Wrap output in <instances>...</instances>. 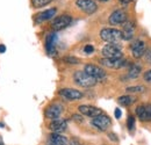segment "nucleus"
<instances>
[{
	"instance_id": "1",
	"label": "nucleus",
	"mask_w": 151,
	"mask_h": 145,
	"mask_svg": "<svg viewBox=\"0 0 151 145\" xmlns=\"http://www.w3.org/2000/svg\"><path fill=\"white\" fill-rule=\"evenodd\" d=\"M100 37L105 42L109 44H115V45H119V43H121V41L123 39L122 32H120L119 29H114V28H104L100 32Z\"/></svg>"
},
{
	"instance_id": "2",
	"label": "nucleus",
	"mask_w": 151,
	"mask_h": 145,
	"mask_svg": "<svg viewBox=\"0 0 151 145\" xmlns=\"http://www.w3.org/2000/svg\"><path fill=\"white\" fill-rule=\"evenodd\" d=\"M73 79H75L76 84H78L81 87H92L98 83L94 78H92L85 71H76L73 74Z\"/></svg>"
},
{
	"instance_id": "3",
	"label": "nucleus",
	"mask_w": 151,
	"mask_h": 145,
	"mask_svg": "<svg viewBox=\"0 0 151 145\" xmlns=\"http://www.w3.org/2000/svg\"><path fill=\"white\" fill-rule=\"evenodd\" d=\"M102 56L104 58H111V59H119V58H122V52H121V49L119 45H115V44H106L104 48H102Z\"/></svg>"
},
{
	"instance_id": "4",
	"label": "nucleus",
	"mask_w": 151,
	"mask_h": 145,
	"mask_svg": "<svg viewBox=\"0 0 151 145\" xmlns=\"http://www.w3.org/2000/svg\"><path fill=\"white\" fill-rule=\"evenodd\" d=\"M84 71L87 73V74H90L92 78H94L96 81H102V80L106 79V72L101 67H99L96 65H93V64L85 65Z\"/></svg>"
},
{
	"instance_id": "5",
	"label": "nucleus",
	"mask_w": 151,
	"mask_h": 145,
	"mask_svg": "<svg viewBox=\"0 0 151 145\" xmlns=\"http://www.w3.org/2000/svg\"><path fill=\"white\" fill-rule=\"evenodd\" d=\"M111 124H112L111 118L107 115H104V114L96 116L92 120V126L96 128L98 130H100V131H106L108 128L111 127Z\"/></svg>"
},
{
	"instance_id": "6",
	"label": "nucleus",
	"mask_w": 151,
	"mask_h": 145,
	"mask_svg": "<svg viewBox=\"0 0 151 145\" xmlns=\"http://www.w3.org/2000/svg\"><path fill=\"white\" fill-rule=\"evenodd\" d=\"M76 5L79 9H81L84 13L91 15L98 9V6L95 4L94 0H77Z\"/></svg>"
},
{
	"instance_id": "7",
	"label": "nucleus",
	"mask_w": 151,
	"mask_h": 145,
	"mask_svg": "<svg viewBox=\"0 0 151 145\" xmlns=\"http://www.w3.org/2000/svg\"><path fill=\"white\" fill-rule=\"evenodd\" d=\"M72 22V18L68 14H64V15H60V17H57L52 23H51V27L54 30H62L64 28H66L70 23Z\"/></svg>"
},
{
	"instance_id": "8",
	"label": "nucleus",
	"mask_w": 151,
	"mask_h": 145,
	"mask_svg": "<svg viewBox=\"0 0 151 145\" xmlns=\"http://www.w3.org/2000/svg\"><path fill=\"white\" fill-rule=\"evenodd\" d=\"M59 95L69 101L80 100L83 98V93L78 90H73V88H63L59 91Z\"/></svg>"
},
{
	"instance_id": "9",
	"label": "nucleus",
	"mask_w": 151,
	"mask_h": 145,
	"mask_svg": "<svg viewBox=\"0 0 151 145\" xmlns=\"http://www.w3.org/2000/svg\"><path fill=\"white\" fill-rule=\"evenodd\" d=\"M100 64L106 67H109V69H120V67L127 65V62L123 58H119V59L102 58V59H100Z\"/></svg>"
},
{
	"instance_id": "10",
	"label": "nucleus",
	"mask_w": 151,
	"mask_h": 145,
	"mask_svg": "<svg viewBox=\"0 0 151 145\" xmlns=\"http://www.w3.org/2000/svg\"><path fill=\"white\" fill-rule=\"evenodd\" d=\"M127 20V13L122 9H116L114 11L113 13L111 14V17L108 19L109 23L113 24V26H116V24H122L124 23Z\"/></svg>"
},
{
	"instance_id": "11",
	"label": "nucleus",
	"mask_w": 151,
	"mask_h": 145,
	"mask_svg": "<svg viewBox=\"0 0 151 145\" xmlns=\"http://www.w3.org/2000/svg\"><path fill=\"white\" fill-rule=\"evenodd\" d=\"M62 113H63V107L60 105H51L45 109L44 115L49 120H57V118H59Z\"/></svg>"
},
{
	"instance_id": "12",
	"label": "nucleus",
	"mask_w": 151,
	"mask_h": 145,
	"mask_svg": "<svg viewBox=\"0 0 151 145\" xmlns=\"http://www.w3.org/2000/svg\"><path fill=\"white\" fill-rule=\"evenodd\" d=\"M56 42L57 36L56 34H54V33L49 34L45 38V49H47V52H48L49 56H56Z\"/></svg>"
},
{
	"instance_id": "13",
	"label": "nucleus",
	"mask_w": 151,
	"mask_h": 145,
	"mask_svg": "<svg viewBox=\"0 0 151 145\" xmlns=\"http://www.w3.org/2000/svg\"><path fill=\"white\" fill-rule=\"evenodd\" d=\"M80 114L85 115V116H88V117H96L99 115L102 114V110L100 108H96V107H93V106H87V105H81L78 107Z\"/></svg>"
},
{
	"instance_id": "14",
	"label": "nucleus",
	"mask_w": 151,
	"mask_h": 145,
	"mask_svg": "<svg viewBox=\"0 0 151 145\" xmlns=\"http://www.w3.org/2000/svg\"><path fill=\"white\" fill-rule=\"evenodd\" d=\"M136 114L139 121L147 122L151 121V105L150 106H139L136 109Z\"/></svg>"
},
{
	"instance_id": "15",
	"label": "nucleus",
	"mask_w": 151,
	"mask_h": 145,
	"mask_svg": "<svg viewBox=\"0 0 151 145\" xmlns=\"http://www.w3.org/2000/svg\"><path fill=\"white\" fill-rule=\"evenodd\" d=\"M145 50V43L143 41H136L132 44V55L134 58H141Z\"/></svg>"
},
{
	"instance_id": "16",
	"label": "nucleus",
	"mask_w": 151,
	"mask_h": 145,
	"mask_svg": "<svg viewBox=\"0 0 151 145\" xmlns=\"http://www.w3.org/2000/svg\"><path fill=\"white\" fill-rule=\"evenodd\" d=\"M66 128H68V122L65 120H62V118L52 120V122L49 124V129L54 132H57V134H60V132L65 131Z\"/></svg>"
},
{
	"instance_id": "17",
	"label": "nucleus",
	"mask_w": 151,
	"mask_h": 145,
	"mask_svg": "<svg viewBox=\"0 0 151 145\" xmlns=\"http://www.w3.org/2000/svg\"><path fill=\"white\" fill-rule=\"evenodd\" d=\"M57 9L56 8H50V9H47L44 12H41L38 13L35 18V22L36 23H41V22H44V21H48L51 18H54V15L56 14Z\"/></svg>"
},
{
	"instance_id": "18",
	"label": "nucleus",
	"mask_w": 151,
	"mask_h": 145,
	"mask_svg": "<svg viewBox=\"0 0 151 145\" xmlns=\"http://www.w3.org/2000/svg\"><path fill=\"white\" fill-rule=\"evenodd\" d=\"M49 142H50V145H68L69 144V141L65 136L60 135V134H57V132H54L50 135L49 137Z\"/></svg>"
},
{
	"instance_id": "19",
	"label": "nucleus",
	"mask_w": 151,
	"mask_h": 145,
	"mask_svg": "<svg viewBox=\"0 0 151 145\" xmlns=\"http://www.w3.org/2000/svg\"><path fill=\"white\" fill-rule=\"evenodd\" d=\"M134 29L135 26L132 22H124L123 24V32H122V37L123 39H132L134 37Z\"/></svg>"
},
{
	"instance_id": "20",
	"label": "nucleus",
	"mask_w": 151,
	"mask_h": 145,
	"mask_svg": "<svg viewBox=\"0 0 151 145\" xmlns=\"http://www.w3.org/2000/svg\"><path fill=\"white\" fill-rule=\"evenodd\" d=\"M141 71H142V69H141V66H139V65H137V64H132V65L129 66L128 77H129L130 79H136V78L139 75Z\"/></svg>"
},
{
	"instance_id": "21",
	"label": "nucleus",
	"mask_w": 151,
	"mask_h": 145,
	"mask_svg": "<svg viewBox=\"0 0 151 145\" xmlns=\"http://www.w3.org/2000/svg\"><path fill=\"white\" fill-rule=\"evenodd\" d=\"M134 101H135V98H132L130 95H122V96H120L119 99H117V102L121 105V106H130L134 103Z\"/></svg>"
},
{
	"instance_id": "22",
	"label": "nucleus",
	"mask_w": 151,
	"mask_h": 145,
	"mask_svg": "<svg viewBox=\"0 0 151 145\" xmlns=\"http://www.w3.org/2000/svg\"><path fill=\"white\" fill-rule=\"evenodd\" d=\"M51 1H54V0H32V5L35 8H40V7H43L48 4H50Z\"/></svg>"
},
{
	"instance_id": "23",
	"label": "nucleus",
	"mask_w": 151,
	"mask_h": 145,
	"mask_svg": "<svg viewBox=\"0 0 151 145\" xmlns=\"http://www.w3.org/2000/svg\"><path fill=\"white\" fill-rule=\"evenodd\" d=\"M145 87L144 86H132V87H127L126 91L128 93H142L144 92Z\"/></svg>"
},
{
	"instance_id": "24",
	"label": "nucleus",
	"mask_w": 151,
	"mask_h": 145,
	"mask_svg": "<svg viewBox=\"0 0 151 145\" xmlns=\"http://www.w3.org/2000/svg\"><path fill=\"white\" fill-rule=\"evenodd\" d=\"M127 127H128V129H129L130 131L134 130V127H135V117L132 116V115L128 116V120H127Z\"/></svg>"
},
{
	"instance_id": "25",
	"label": "nucleus",
	"mask_w": 151,
	"mask_h": 145,
	"mask_svg": "<svg viewBox=\"0 0 151 145\" xmlns=\"http://www.w3.org/2000/svg\"><path fill=\"white\" fill-rule=\"evenodd\" d=\"M64 62H66V63H69V64H78V63H79V59L76 58V57L66 56V57H64Z\"/></svg>"
},
{
	"instance_id": "26",
	"label": "nucleus",
	"mask_w": 151,
	"mask_h": 145,
	"mask_svg": "<svg viewBox=\"0 0 151 145\" xmlns=\"http://www.w3.org/2000/svg\"><path fill=\"white\" fill-rule=\"evenodd\" d=\"M143 56H144V58H145V62H147L148 64H151V49H147Z\"/></svg>"
},
{
	"instance_id": "27",
	"label": "nucleus",
	"mask_w": 151,
	"mask_h": 145,
	"mask_svg": "<svg viewBox=\"0 0 151 145\" xmlns=\"http://www.w3.org/2000/svg\"><path fill=\"white\" fill-rule=\"evenodd\" d=\"M84 51H85V52H86L87 55L93 54V52H94V48H93V45H91V44H87V45H85V48H84Z\"/></svg>"
},
{
	"instance_id": "28",
	"label": "nucleus",
	"mask_w": 151,
	"mask_h": 145,
	"mask_svg": "<svg viewBox=\"0 0 151 145\" xmlns=\"http://www.w3.org/2000/svg\"><path fill=\"white\" fill-rule=\"evenodd\" d=\"M144 80L147 81V83H149V84H151V70H149V71H147V72L144 73Z\"/></svg>"
},
{
	"instance_id": "29",
	"label": "nucleus",
	"mask_w": 151,
	"mask_h": 145,
	"mask_svg": "<svg viewBox=\"0 0 151 145\" xmlns=\"http://www.w3.org/2000/svg\"><path fill=\"white\" fill-rule=\"evenodd\" d=\"M72 120L73 121H76V122H78V123H81L83 121H84V118L80 116V115H72Z\"/></svg>"
},
{
	"instance_id": "30",
	"label": "nucleus",
	"mask_w": 151,
	"mask_h": 145,
	"mask_svg": "<svg viewBox=\"0 0 151 145\" xmlns=\"http://www.w3.org/2000/svg\"><path fill=\"white\" fill-rule=\"evenodd\" d=\"M114 115H115V117L119 120V118H121V115H122V111H121V109L120 108H116L115 109V111H114Z\"/></svg>"
},
{
	"instance_id": "31",
	"label": "nucleus",
	"mask_w": 151,
	"mask_h": 145,
	"mask_svg": "<svg viewBox=\"0 0 151 145\" xmlns=\"http://www.w3.org/2000/svg\"><path fill=\"white\" fill-rule=\"evenodd\" d=\"M70 145H80V143H79V141H78V139L72 138V139L70 141Z\"/></svg>"
},
{
	"instance_id": "32",
	"label": "nucleus",
	"mask_w": 151,
	"mask_h": 145,
	"mask_svg": "<svg viewBox=\"0 0 151 145\" xmlns=\"http://www.w3.org/2000/svg\"><path fill=\"white\" fill-rule=\"evenodd\" d=\"M109 138L112 139V141H114V142H117L119 139H117V137H116V135L115 134H109Z\"/></svg>"
},
{
	"instance_id": "33",
	"label": "nucleus",
	"mask_w": 151,
	"mask_h": 145,
	"mask_svg": "<svg viewBox=\"0 0 151 145\" xmlns=\"http://www.w3.org/2000/svg\"><path fill=\"white\" fill-rule=\"evenodd\" d=\"M119 1H120V2L122 4V5H124V6H126V5H128V4H130V2H132V0H119Z\"/></svg>"
},
{
	"instance_id": "34",
	"label": "nucleus",
	"mask_w": 151,
	"mask_h": 145,
	"mask_svg": "<svg viewBox=\"0 0 151 145\" xmlns=\"http://www.w3.org/2000/svg\"><path fill=\"white\" fill-rule=\"evenodd\" d=\"M6 51V47L4 44H0V54H4Z\"/></svg>"
},
{
	"instance_id": "35",
	"label": "nucleus",
	"mask_w": 151,
	"mask_h": 145,
	"mask_svg": "<svg viewBox=\"0 0 151 145\" xmlns=\"http://www.w3.org/2000/svg\"><path fill=\"white\" fill-rule=\"evenodd\" d=\"M0 145H4V142H2V139H1V137H0Z\"/></svg>"
},
{
	"instance_id": "36",
	"label": "nucleus",
	"mask_w": 151,
	"mask_h": 145,
	"mask_svg": "<svg viewBox=\"0 0 151 145\" xmlns=\"http://www.w3.org/2000/svg\"><path fill=\"white\" fill-rule=\"evenodd\" d=\"M99 1H101V2H105V1H108V0H99Z\"/></svg>"
}]
</instances>
